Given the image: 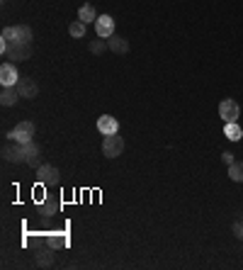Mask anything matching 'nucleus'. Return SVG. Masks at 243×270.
I'll return each instance as SVG.
<instances>
[{
    "label": "nucleus",
    "mask_w": 243,
    "mask_h": 270,
    "mask_svg": "<svg viewBox=\"0 0 243 270\" xmlns=\"http://www.w3.org/2000/svg\"><path fill=\"white\" fill-rule=\"evenodd\" d=\"M8 139L17 141V144L34 141V124H32V122H19V124H15V129L8 131Z\"/></svg>",
    "instance_id": "f257e3e1"
},
{
    "label": "nucleus",
    "mask_w": 243,
    "mask_h": 270,
    "mask_svg": "<svg viewBox=\"0 0 243 270\" xmlns=\"http://www.w3.org/2000/svg\"><path fill=\"white\" fill-rule=\"evenodd\" d=\"M121 151H124V139L117 137V134H107L103 141V153L107 159H117L121 156Z\"/></svg>",
    "instance_id": "f03ea898"
},
{
    "label": "nucleus",
    "mask_w": 243,
    "mask_h": 270,
    "mask_svg": "<svg viewBox=\"0 0 243 270\" xmlns=\"http://www.w3.org/2000/svg\"><path fill=\"white\" fill-rule=\"evenodd\" d=\"M37 180L42 185H58V183H61V173H58V168H54V166H39Z\"/></svg>",
    "instance_id": "7ed1b4c3"
},
{
    "label": "nucleus",
    "mask_w": 243,
    "mask_h": 270,
    "mask_svg": "<svg viewBox=\"0 0 243 270\" xmlns=\"http://www.w3.org/2000/svg\"><path fill=\"white\" fill-rule=\"evenodd\" d=\"M238 114H241V110H238V103H236V100H231V98L221 100V105H219V117H221V120L238 122Z\"/></svg>",
    "instance_id": "20e7f679"
},
{
    "label": "nucleus",
    "mask_w": 243,
    "mask_h": 270,
    "mask_svg": "<svg viewBox=\"0 0 243 270\" xmlns=\"http://www.w3.org/2000/svg\"><path fill=\"white\" fill-rule=\"evenodd\" d=\"M39 212H42L44 219H51L54 215H58V212H61V197H58V195H47L44 200H42Z\"/></svg>",
    "instance_id": "39448f33"
},
{
    "label": "nucleus",
    "mask_w": 243,
    "mask_h": 270,
    "mask_svg": "<svg viewBox=\"0 0 243 270\" xmlns=\"http://www.w3.org/2000/svg\"><path fill=\"white\" fill-rule=\"evenodd\" d=\"M95 34L100 39H110L114 34V20L110 15H100L95 22Z\"/></svg>",
    "instance_id": "423d86ee"
},
{
    "label": "nucleus",
    "mask_w": 243,
    "mask_h": 270,
    "mask_svg": "<svg viewBox=\"0 0 243 270\" xmlns=\"http://www.w3.org/2000/svg\"><path fill=\"white\" fill-rule=\"evenodd\" d=\"M19 78H22V75L17 73V68L10 64V61H5V64L0 66V83L3 85H17Z\"/></svg>",
    "instance_id": "0eeeda50"
},
{
    "label": "nucleus",
    "mask_w": 243,
    "mask_h": 270,
    "mask_svg": "<svg viewBox=\"0 0 243 270\" xmlns=\"http://www.w3.org/2000/svg\"><path fill=\"white\" fill-rule=\"evenodd\" d=\"M3 159L5 161H15V163H25V144H5L3 146Z\"/></svg>",
    "instance_id": "6e6552de"
},
{
    "label": "nucleus",
    "mask_w": 243,
    "mask_h": 270,
    "mask_svg": "<svg viewBox=\"0 0 243 270\" xmlns=\"http://www.w3.org/2000/svg\"><path fill=\"white\" fill-rule=\"evenodd\" d=\"M25 163H27V166H32V168L42 166V149H39L34 141L25 144Z\"/></svg>",
    "instance_id": "1a4fd4ad"
},
{
    "label": "nucleus",
    "mask_w": 243,
    "mask_h": 270,
    "mask_svg": "<svg viewBox=\"0 0 243 270\" xmlns=\"http://www.w3.org/2000/svg\"><path fill=\"white\" fill-rule=\"evenodd\" d=\"M97 131L105 134V137H107V134H117V131H119V122L114 120L112 114H103V117L97 120Z\"/></svg>",
    "instance_id": "9d476101"
},
{
    "label": "nucleus",
    "mask_w": 243,
    "mask_h": 270,
    "mask_svg": "<svg viewBox=\"0 0 243 270\" xmlns=\"http://www.w3.org/2000/svg\"><path fill=\"white\" fill-rule=\"evenodd\" d=\"M5 56L15 59V61H27L29 56H32V44H12Z\"/></svg>",
    "instance_id": "9b49d317"
},
{
    "label": "nucleus",
    "mask_w": 243,
    "mask_h": 270,
    "mask_svg": "<svg viewBox=\"0 0 243 270\" xmlns=\"http://www.w3.org/2000/svg\"><path fill=\"white\" fill-rule=\"evenodd\" d=\"M17 90H19V98H37V93H39L37 83L32 78H19Z\"/></svg>",
    "instance_id": "f8f14e48"
},
{
    "label": "nucleus",
    "mask_w": 243,
    "mask_h": 270,
    "mask_svg": "<svg viewBox=\"0 0 243 270\" xmlns=\"http://www.w3.org/2000/svg\"><path fill=\"white\" fill-rule=\"evenodd\" d=\"M12 44H32V29L27 25H17V27H12Z\"/></svg>",
    "instance_id": "ddd939ff"
},
{
    "label": "nucleus",
    "mask_w": 243,
    "mask_h": 270,
    "mask_svg": "<svg viewBox=\"0 0 243 270\" xmlns=\"http://www.w3.org/2000/svg\"><path fill=\"white\" fill-rule=\"evenodd\" d=\"M19 98V90L17 85H3V93H0V103L5 105V107H10V105H15Z\"/></svg>",
    "instance_id": "4468645a"
},
{
    "label": "nucleus",
    "mask_w": 243,
    "mask_h": 270,
    "mask_svg": "<svg viewBox=\"0 0 243 270\" xmlns=\"http://www.w3.org/2000/svg\"><path fill=\"white\" fill-rule=\"evenodd\" d=\"M107 44H110V49H112L114 54H127L129 51V42L124 37H119V34H112V37L107 39Z\"/></svg>",
    "instance_id": "2eb2a0df"
},
{
    "label": "nucleus",
    "mask_w": 243,
    "mask_h": 270,
    "mask_svg": "<svg viewBox=\"0 0 243 270\" xmlns=\"http://www.w3.org/2000/svg\"><path fill=\"white\" fill-rule=\"evenodd\" d=\"M78 20H83L85 25H90V22H97V12H95V8L90 5V3L80 5V10H78Z\"/></svg>",
    "instance_id": "dca6fc26"
},
{
    "label": "nucleus",
    "mask_w": 243,
    "mask_h": 270,
    "mask_svg": "<svg viewBox=\"0 0 243 270\" xmlns=\"http://www.w3.org/2000/svg\"><path fill=\"white\" fill-rule=\"evenodd\" d=\"M54 253H56V248H42V251L37 253V265L39 268H49L51 263H54Z\"/></svg>",
    "instance_id": "f3484780"
},
{
    "label": "nucleus",
    "mask_w": 243,
    "mask_h": 270,
    "mask_svg": "<svg viewBox=\"0 0 243 270\" xmlns=\"http://www.w3.org/2000/svg\"><path fill=\"white\" fill-rule=\"evenodd\" d=\"M224 137L226 139H231V141H238L243 137V129L236 124V122H226V127H224Z\"/></svg>",
    "instance_id": "a211bd4d"
},
{
    "label": "nucleus",
    "mask_w": 243,
    "mask_h": 270,
    "mask_svg": "<svg viewBox=\"0 0 243 270\" xmlns=\"http://www.w3.org/2000/svg\"><path fill=\"white\" fill-rule=\"evenodd\" d=\"M47 243L51 246V248H56V251H58V248H66V246H68V236L61 234V232H56V234H51V236H49Z\"/></svg>",
    "instance_id": "6ab92c4d"
},
{
    "label": "nucleus",
    "mask_w": 243,
    "mask_h": 270,
    "mask_svg": "<svg viewBox=\"0 0 243 270\" xmlns=\"http://www.w3.org/2000/svg\"><path fill=\"white\" fill-rule=\"evenodd\" d=\"M229 178H231L234 183H243V161H234V163L229 166Z\"/></svg>",
    "instance_id": "aec40b11"
},
{
    "label": "nucleus",
    "mask_w": 243,
    "mask_h": 270,
    "mask_svg": "<svg viewBox=\"0 0 243 270\" xmlns=\"http://www.w3.org/2000/svg\"><path fill=\"white\" fill-rule=\"evenodd\" d=\"M68 34L75 39H80L85 37V22L83 20H75V22H71V27H68Z\"/></svg>",
    "instance_id": "412c9836"
},
{
    "label": "nucleus",
    "mask_w": 243,
    "mask_h": 270,
    "mask_svg": "<svg viewBox=\"0 0 243 270\" xmlns=\"http://www.w3.org/2000/svg\"><path fill=\"white\" fill-rule=\"evenodd\" d=\"M107 49H110V44H107L105 39H93V42H90V51H93V54H103Z\"/></svg>",
    "instance_id": "4be33fe9"
},
{
    "label": "nucleus",
    "mask_w": 243,
    "mask_h": 270,
    "mask_svg": "<svg viewBox=\"0 0 243 270\" xmlns=\"http://www.w3.org/2000/svg\"><path fill=\"white\" fill-rule=\"evenodd\" d=\"M234 234L243 241V222H236V224H234Z\"/></svg>",
    "instance_id": "5701e85b"
},
{
    "label": "nucleus",
    "mask_w": 243,
    "mask_h": 270,
    "mask_svg": "<svg viewBox=\"0 0 243 270\" xmlns=\"http://www.w3.org/2000/svg\"><path fill=\"white\" fill-rule=\"evenodd\" d=\"M221 161H224L226 166H231V163H234V153H231V151H226V153H221Z\"/></svg>",
    "instance_id": "b1692460"
}]
</instances>
